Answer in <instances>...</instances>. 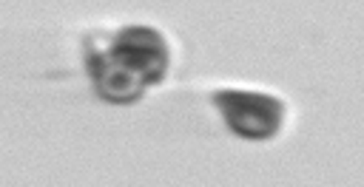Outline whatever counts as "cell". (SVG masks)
Segmentation results:
<instances>
[{"label": "cell", "mask_w": 364, "mask_h": 187, "mask_svg": "<svg viewBox=\"0 0 364 187\" xmlns=\"http://www.w3.org/2000/svg\"><path fill=\"white\" fill-rule=\"evenodd\" d=\"M168 62V42L151 26H125L102 45L88 40L85 51V68L94 91L114 105L136 102L151 85L162 82Z\"/></svg>", "instance_id": "cell-1"}, {"label": "cell", "mask_w": 364, "mask_h": 187, "mask_svg": "<svg viewBox=\"0 0 364 187\" xmlns=\"http://www.w3.org/2000/svg\"><path fill=\"white\" fill-rule=\"evenodd\" d=\"M213 105L222 113L225 125L250 142L273 139L284 122V102L264 91L219 88L213 91Z\"/></svg>", "instance_id": "cell-2"}]
</instances>
